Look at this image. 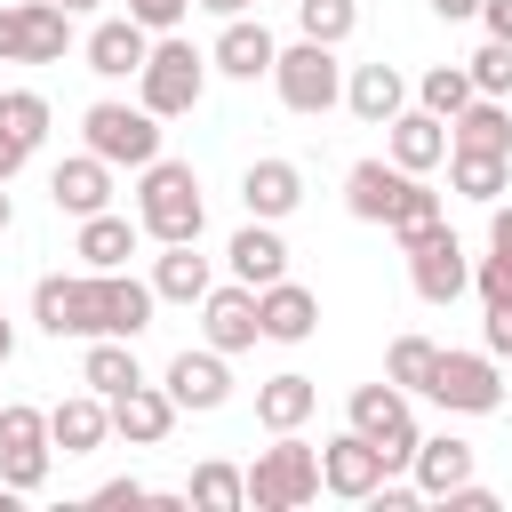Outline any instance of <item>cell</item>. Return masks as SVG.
I'll return each instance as SVG.
<instances>
[{"label": "cell", "mask_w": 512, "mask_h": 512, "mask_svg": "<svg viewBox=\"0 0 512 512\" xmlns=\"http://www.w3.org/2000/svg\"><path fill=\"white\" fill-rule=\"evenodd\" d=\"M152 312H160V296H152V280H136L128 264L120 272H40L32 280V320H40V336H72V344H88V336H144L152 328Z\"/></svg>", "instance_id": "6da1fadb"}, {"label": "cell", "mask_w": 512, "mask_h": 512, "mask_svg": "<svg viewBox=\"0 0 512 512\" xmlns=\"http://www.w3.org/2000/svg\"><path fill=\"white\" fill-rule=\"evenodd\" d=\"M136 224H144V240H200L208 232V200H200V168L192 160H144L136 168Z\"/></svg>", "instance_id": "7a4b0ae2"}, {"label": "cell", "mask_w": 512, "mask_h": 512, "mask_svg": "<svg viewBox=\"0 0 512 512\" xmlns=\"http://www.w3.org/2000/svg\"><path fill=\"white\" fill-rule=\"evenodd\" d=\"M200 96H208V48H192L184 32H152V56L136 72V104L152 120H184V112H200Z\"/></svg>", "instance_id": "3957f363"}, {"label": "cell", "mask_w": 512, "mask_h": 512, "mask_svg": "<svg viewBox=\"0 0 512 512\" xmlns=\"http://www.w3.org/2000/svg\"><path fill=\"white\" fill-rule=\"evenodd\" d=\"M344 424L384 456V472H408V456H416V440H424V432H416V392H400L392 376H384V384H360V392L344 400Z\"/></svg>", "instance_id": "277c9868"}, {"label": "cell", "mask_w": 512, "mask_h": 512, "mask_svg": "<svg viewBox=\"0 0 512 512\" xmlns=\"http://www.w3.org/2000/svg\"><path fill=\"white\" fill-rule=\"evenodd\" d=\"M272 96H280L296 120L336 112V104H344V64H336V48L296 32V48H280V56H272Z\"/></svg>", "instance_id": "5b68a950"}, {"label": "cell", "mask_w": 512, "mask_h": 512, "mask_svg": "<svg viewBox=\"0 0 512 512\" xmlns=\"http://www.w3.org/2000/svg\"><path fill=\"white\" fill-rule=\"evenodd\" d=\"M320 496V448L296 440V432H272V448H256L248 464V504L256 512H296Z\"/></svg>", "instance_id": "8992f818"}, {"label": "cell", "mask_w": 512, "mask_h": 512, "mask_svg": "<svg viewBox=\"0 0 512 512\" xmlns=\"http://www.w3.org/2000/svg\"><path fill=\"white\" fill-rule=\"evenodd\" d=\"M80 144L96 160H112V168H144V160H160V120L144 104H128V96H96L80 112Z\"/></svg>", "instance_id": "52a82bcc"}, {"label": "cell", "mask_w": 512, "mask_h": 512, "mask_svg": "<svg viewBox=\"0 0 512 512\" xmlns=\"http://www.w3.org/2000/svg\"><path fill=\"white\" fill-rule=\"evenodd\" d=\"M80 48L72 8L56 0H0V64H64Z\"/></svg>", "instance_id": "ba28073f"}, {"label": "cell", "mask_w": 512, "mask_h": 512, "mask_svg": "<svg viewBox=\"0 0 512 512\" xmlns=\"http://www.w3.org/2000/svg\"><path fill=\"white\" fill-rule=\"evenodd\" d=\"M424 400L448 416H496L504 408V360L496 352H440L424 376Z\"/></svg>", "instance_id": "9c48e42d"}, {"label": "cell", "mask_w": 512, "mask_h": 512, "mask_svg": "<svg viewBox=\"0 0 512 512\" xmlns=\"http://www.w3.org/2000/svg\"><path fill=\"white\" fill-rule=\"evenodd\" d=\"M400 256H408V288H416L424 304H456V296L472 288V256H464V240H456L448 224H424Z\"/></svg>", "instance_id": "30bf717a"}, {"label": "cell", "mask_w": 512, "mask_h": 512, "mask_svg": "<svg viewBox=\"0 0 512 512\" xmlns=\"http://www.w3.org/2000/svg\"><path fill=\"white\" fill-rule=\"evenodd\" d=\"M160 384H168V400H176L184 416H216V408L232 400V352H216V344H200V352H192V344H184V352L168 360V376H160Z\"/></svg>", "instance_id": "8fae6325"}, {"label": "cell", "mask_w": 512, "mask_h": 512, "mask_svg": "<svg viewBox=\"0 0 512 512\" xmlns=\"http://www.w3.org/2000/svg\"><path fill=\"white\" fill-rule=\"evenodd\" d=\"M144 56H152V32H144L128 8H120V16H96V24L80 32V64H88L96 80H136Z\"/></svg>", "instance_id": "7c38bea8"}, {"label": "cell", "mask_w": 512, "mask_h": 512, "mask_svg": "<svg viewBox=\"0 0 512 512\" xmlns=\"http://www.w3.org/2000/svg\"><path fill=\"white\" fill-rule=\"evenodd\" d=\"M384 160L408 168V176H432V168L448 160V120L424 112V104H400V112L384 120Z\"/></svg>", "instance_id": "4fadbf2b"}, {"label": "cell", "mask_w": 512, "mask_h": 512, "mask_svg": "<svg viewBox=\"0 0 512 512\" xmlns=\"http://www.w3.org/2000/svg\"><path fill=\"white\" fill-rule=\"evenodd\" d=\"M376 480H392V472H384V456H376V448H368L352 424H344L336 440H320V488H328V496L368 504V496H376Z\"/></svg>", "instance_id": "5bb4252c"}, {"label": "cell", "mask_w": 512, "mask_h": 512, "mask_svg": "<svg viewBox=\"0 0 512 512\" xmlns=\"http://www.w3.org/2000/svg\"><path fill=\"white\" fill-rule=\"evenodd\" d=\"M200 344H216V352H248L256 344V288L248 280H208V296H200Z\"/></svg>", "instance_id": "9a60e30c"}, {"label": "cell", "mask_w": 512, "mask_h": 512, "mask_svg": "<svg viewBox=\"0 0 512 512\" xmlns=\"http://www.w3.org/2000/svg\"><path fill=\"white\" fill-rule=\"evenodd\" d=\"M112 408V440H128V448H160L168 432H176V400H168V384H128V392H112L104 400Z\"/></svg>", "instance_id": "2e32d148"}, {"label": "cell", "mask_w": 512, "mask_h": 512, "mask_svg": "<svg viewBox=\"0 0 512 512\" xmlns=\"http://www.w3.org/2000/svg\"><path fill=\"white\" fill-rule=\"evenodd\" d=\"M240 208H248V216H264V224L296 216V208H304V168H296V160H280V152L248 160V168H240Z\"/></svg>", "instance_id": "e0dca14e"}, {"label": "cell", "mask_w": 512, "mask_h": 512, "mask_svg": "<svg viewBox=\"0 0 512 512\" xmlns=\"http://www.w3.org/2000/svg\"><path fill=\"white\" fill-rule=\"evenodd\" d=\"M312 328H320V296H312L304 280L280 272L272 288H256V336H264V344H304Z\"/></svg>", "instance_id": "ac0fdd59"}, {"label": "cell", "mask_w": 512, "mask_h": 512, "mask_svg": "<svg viewBox=\"0 0 512 512\" xmlns=\"http://www.w3.org/2000/svg\"><path fill=\"white\" fill-rule=\"evenodd\" d=\"M272 56H280V40L256 16H224L216 48H208V72H224V80H272Z\"/></svg>", "instance_id": "d6986e66"}, {"label": "cell", "mask_w": 512, "mask_h": 512, "mask_svg": "<svg viewBox=\"0 0 512 512\" xmlns=\"http://www.w3.org/2000/svg\"><path fill=\"white\" fill-rule=\"evenodd\" d=\"M48 200L80 224V216H96V208H112V160H96V152H72V160H56L48 168Z\"/></svg>", "instance_id": "ffe728a7"}, {"label": "cell", "mask_w": 512, "mask_h": 512, "mask_svg": "<svg viewBox=\"0 0 512 512\" xmlns=\"http://www.w3.org/2000/svg\"><path fill=\"white\" fill-rule=\"evenodd\" d=\"M112 440V408H104V392H72V400H56L48 408V448H64V456H96Z\"/></svg>", "instance_id": "44dd1931"}, {"label": "cell", "mask_w": 512, "mask_h": 512, "mask_svg": "<svg viewBox=\"0 0 512 512\" xmlns=\"http://www.w3.org/2000/svg\"><path fill=\"white\" fill-rule=\"evenodd\" d=\"M136 248H144V224H136V216H120V208H96V216H80V240H72V256H80L88 272H120Z\"/></svg>", "instance_id": "7402d4cb"}, {"label": "cell", "mask_w": 512, "mask_h": 512, "mask_svg": "<svg viewBox=\"0 0 512 512\" xmlns=\"http://www.w3.org/2000/svg\"><path fill=\"white\" fill-rule=\"evenodd\" d=\"M224 264H232V280H248V288H272V280L288 272V240H280V224L248 216V224L224 240Z\"/></svg>", "instance_id": "603a6c76"}, {"label": "cell", "mask_w": 512, "mask_h": 512, "mask_svg": "<svg viewBox=\"0 0 512 512\" xmlns=\"http://www.w3.org/2000/svg\"><path fill=\"white\" fill-rule=\"evenodd\" d=\"M408 480H416V496H448V488H464L472 480V440H456V432H432V440H416V456H408Z\"/></svg>", "instance_id": "cb8c5ba5"}, {"label": "cell", "mask_w": 512, "mask_h": 512, "mask_svg": "<svg viewBox=\"0 0 512 512\" xmlns=\"http://www.w3.org/2000/svg\"><path fill=\"white\" fill-rule=\"evenodd\" d=\"M400 104H408V80H400V64H352V72H344V112H352V120L384 128Z\"/></svg>", "instance_id": "d4e9b609"}, {"label": "cell", "mask_w": 512, "mask_h": 512, "mask_svg": "<svg viewBox=\"0 0 512 512\" xmlns=\"http://www.w3.org/2000/svg\"><path fill=\"white\" fill-rule=\"evenodd\" d=\"M312 408H320V384L296 376V368H280V376L256 384V424H264V432H304Z\"/></svg>", "instance_id": "484cf974"}, {"label": "cell", "mask_w": 512, "mask_h": 512, "mask_svg": "<svg viewBox=\"0 0 512 512\" xmlns=\"http://www.w3.org/2000/svg\"><path fill=\"white\" fill-rule=\"evenodd\" d=\"M208 256H200V240H168L160 256H152V296L160 304H200L208 296Z\"/></svg>", "instance_id": "4316f807"}, {"label": "cell", "mask_w": 512, "mask_h": 512, "mask_svg": "<svg viewBox=\"0 0 512 512\" xmlns=\"http://www.w3.org/2000/svg\"><path fill=\"white\" fill-rule=\"evenodd\" d=\"M448 152H512V104L504 96H472L448 120Z\"/></svg>", "instance_id": "83f0119b"}, {"label": "cell", "mask_w": 512, "mask_h": 512, "mask_svg": "<svg viewBox=\"0 0 512 512\" xmlns=\"http://www.w3.org/2000/svg\"><path fill=\"white\" fill-rule=\"evenodd\" d=\"M400 184H408V168H392V160H352V168H344V208H352L360 224H384L392 200H400Z\"/></svg>", "instance_id": "f1b7e54d"}, {"label": "cell", "mask_w": 512, "mask_h": 512, "mask_svg": "<svg viewBox=\"0 0 512 512\" xmlns=\"http://www.w3.org/2000/svg\"><path fill=\"white\" fill-rule=\"evenodd\" d=\"M80 384H88V392H104V400H112V392H128V384H144L136 344H128V336H88V344H80Z\"/></svg>", "instance_id": "f546056e"}, {"label": "cell", "mask_w": 512, "mask_h": 512, "mask_svg": "<svg viewBox=\"0 0 512 512\" xmlns=\"http://www.w3.org/2000/svg\"><path fill=\"white\" fill-rule=\"evenodd\" d=\"M448 184L488 208V200L512 192V152H448Z\"/></svg>", "instance_id": "4dcf8cb0"}, {"label": "cell", "mask_w": 512, "mask_h": 512, "mask_svg": "<svg viewBox=\"0 0 512 512\" xmlns=\"http://www.w3.org/2000/svg\"><path fill=\"white\" fill-rule=\"evenodd\" d=\"M184 504H200V512H248V472L224 464V456H208V464H192Z\"/></svg>", "instance_id": "1f68e13d"}, {"label": "cell", "mask_w": 512, "mask_h": 512, "mask_svg": "<svg viewBox=\"0 0 512 512\" xmlns=\"http://www.w3.org/2000/svg\"><path fill=\"white\" fill-rule=\"evenodd\" d=\"M0 128L16 136V144H48V128H56V112H48V96L40 88H0Z\"/></svg>", "instance_id": "d6a6232c"}, {"label": "cell", "mask_w": 512, "mask_h": 512, "mask_svg": "<svg viewBox=\"0 0 512 512\" xmlns=\"http://www.w3.org/2000/svg\"><path fill=\"white\" fill-rule=\"evenodd\" d=\"M296 32H304V40L344 48V40L360 32V0H296Z\"/></svg>", "instance_id": "836d02e7"}, {"label": "cell", "mask_w": 512, "mask_h": 512, "mask_svg": "<svg viewBox=\"0 0 512 512\" xmlns=\"http://www.w3.org/2000/svg\"><path fill=\"white\" fill-rule=\"evenodd\" d=\"M424 224H440V192H432L424 176H408V184H400V200H392V216H384V232H392V240L408 248V240H416Z\"/></svg>", "instance_id": "e575fe53"}, {"label": "cell", "mask_w": 512, "mask_h": 512, "mask_svg": "<svg viewBox=\"0 0 512 512\" xmlns=\"http://www.w3.org/2000/svg\"><path fill=\"white\" fill-rule=\"evenodd\" d=\"M416 104L440 112V120H456V112L472 104V72H464V64H432V72L416 80Z\"/></svg>", "instance_id": "d590c367"}, {"label": "cell", "mask_w": 512, "mask_h": 512, "mask_svg": "<svg viewBox=\"0 0 512 512\" xmlns=\"http://www.w3.org/2000/svg\"><path fill=\"white\" fill-rule=\"evenodd\" d=\"M432 360H440V344H432V336H392V352H384V376H392L400 392H424Z\"/></svg>", "instance_id": "8d00e7d4"}, {"label": "cell", "mask_w": 512, "mask_h": 512, "mask_svg": "<svg viewBox=\"0 0 512 512\" xmlns=\"http://www.w3.org/2000/svg\"><path fill=\"white\" fill-rule=\"evenodd\" d=\"M48 464H56L48 440H32V448H0V480H8L16 496H40V488H48Z\"/></svg>", "instance_id": "74e56055"}, {"label": "cell", "mask_w": 512, "mask_h": 512, "mask_svg": "<svg viewBox=\"0 0 512 512\" xmlns=\"http://www.w3.org/2000/svg\"><path fill=\"white\" fill-rule=\"evenodd\" d=\"M464 72H472V96H512V40H480Z\"/></svg>", "instance_id": "f35d334b"}, {"label": "cell", "mask_w": 512, "mask_h": 512, "mask_svg": "<svg viewBox=\"0 0 512 512\" xmlns=\"http://www.w3.org/2000/svg\"><path fill=\"white\" fill-rule=\"evenodd\" d=\"M32 440H48V408H32V400H0V448H32Z\"/></svg>", "instance_id": "ab89813d"}, {"label": "cell", "mask_w": 512, "mask_h": 512, "mask_svg": "<svg viewBox=\"0 0 512 512\" xmlns=\"http://www.w3.org/2000/svg\"><path fill=\"white\" fill-rule=\"evenodd\" d=\"M480 352H496V360H512V288H488L480 296Z\"/></svg>", "instance_id": "60d3db41"}, {"label": "cell", "mask_w": 512, "mask_h": 512, "mask_svg": "<svg viewBox=\"0 0 512 512\" xmlns=\"http://www.w3.org/2000/svg\"><path fill=\"white\" fill-rule=\"evenodd\" d=\"M488 264L512 272V200H488Z\"/></svg>", "instance_id": "b9f144b4"}, {"label": "cell", "mask_w": 512, "mask_h": 512, "mask_svg": "<svg viewBox=\"0 0 512 512\" xmlns=\"http://www.w3.org/2000/svg\"><path fill=\"white\" fill-rule=\"evenodd\" d=\"M128 16H136L144 32H176V24L192 16V0H128Z\"/></svg>", "instance_id": "7bdbcfd3"}, {"label": "cell", "mask_w": 512, "mask_h": 512, "mask_svg": "<svg viewBox=\"0 0 512 512\" xmlns=\"http://www.w3.org/2000/svg\"><path fill=\"white\" fill-rule=\"evenodd\" d=\"M88 504H152V488H144V480H128V472H120V480H104V488H96V496H88Z\"/></svg>", "instance_id": "ee69618b"}, {"label": "cell", "mask_w": 512, "mask_h": 512, "mask_svg": "<svg viewBox=\"0 0 512 512\" xmlns=\"http://www.w3.org/2000/svg\"><path fill=\"white\" fill-rule=\"evenodd\" d=\"M440 504H456V512H496V488H480V480H464V488H448Z\"/></svg>", "instance_id": "f6af8a7d"}, {"label": "cell", "mask_w": 512, "mask_h": 512, "mask_svg": "<svg viewBox=\"0 0 512 512\" xmlns=\"http://www.w3.org/2000/svg\"><path fill=\"white\" fill-rule=\"evenodd\" d=\"M480 24H488V40H512V0H480Z\"/></svg>", "instance_id": "bcb514c9"}, {"label": "cell", "mask_w": 512, "mask_h": 512, "mask_svg": "<svg viewBox=\"0 0 512 512\" xmlns=\"http://www.w3.org/2000/svg\"><path fill=\"white\" fill-rule=\"evenodd\" d=\"M24 160H32V144H16V136H8V128H0V184H8V176H16V168H24Z\"/></svg>", "instance_id": "7dc6e473"}, {"label": "cell", "mask_w": 512, "mask_h": 512, "mask_svg": "<svg viewBox=\"0 0 512 512\" xmlns=\"http://www.w3.org/2000/svg\"><path fill=\"white\" fill-rule=\"evenodd\" d=\"M440 24H464V16H480V0H424Z\"/></svg>", "instance_id": "c3c4849f"}, {"label": "cell", "mask_w": 512, "mask_h": 512, "mask_svg": "<svg viewBox=\"0 0 512 512\" xmlns=\"http://www.w3.org/2000/svg\"><path fill=\"white\" fill-rule=\"evenodd\" d=\"M192 8H208V16H216V24H224V16H248V8H256V0H192Z\"/></svg>", "instance_id": "681fc988"}, {"label": "cell", "mask_w": 512, "mask_h": 512, "mask_svg": "<svg viewBox=\"0 0 512 512\" xmlns=\"http://www.w3.org/2000/svg\"><path fill=\"white\" fill-rule=\"evenodd\" d=\"M8 360H16V328L0 320V368H8Z\"/></svg>", "instance_id": "f907efd6"}, {"label": "cell", "mask_w": 512, "mask_h": 512, "mask_svg": "<svg viewBox=\"0 0 512 512\" xmlns=\"http://www.w3.org/2000/svg\"><path fill=\"white\" fill-rule=\"evenodd\" d=\"M8 224H16V200H8V184H0V232H8Z\"/></svg>", "instance_id": "816d5d0a"}, {"label": "cell", "mask_w": 512, "mask_h": 512, "mask_svg": "<svg viewBox=\"0 0 512 512\" xmlns=\"http://www.w3.org/2000/svg\"><path fill=\"white\" fill-rule=\"evenodd\" d=\"M56 8H72V16H96V8H104V0H56Z\"/></svg>", "instance_id": "f5cc1de1"}]
</instances>
